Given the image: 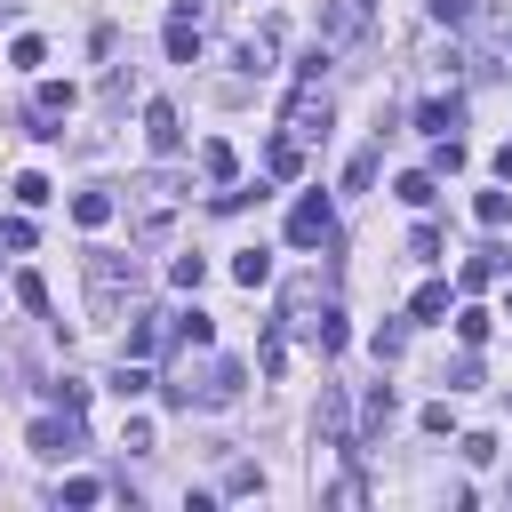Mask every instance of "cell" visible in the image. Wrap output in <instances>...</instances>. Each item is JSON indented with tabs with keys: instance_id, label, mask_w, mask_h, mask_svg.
<instances>
[{
	"instance_id": "cell-31",
	"label": "cell",
	"mask_w": 512,
	"mask_h": 512,
	"mask_svg": "<svg viewBox=\"0 0 512 512\" xmlns=\"http://www.w3.org/2000/svg\"><path fill=\"white\" fill-rule=\"evenodd\" d=\"M48 392H56V408H72V416H80V400H88V384H80V376H64V384H48Z\"/></svg>"
},
{
	"instance_id": "cell-20",
	"label": "cell",
	"mask_w": 512,
	"mask_h": 512,
	"mask_svg": "<svg viewBox=\"0 0 512 512\" xmlns=\"http://www.w3.org/2000/svg\"><path fill=\"white\" fill-rule=\"evenodd\" d=\"M472 216H480V224H488V232H496V224H504V216H512V192H480V200H472Z\"/></svg>"
},
{
	"instance_id": "cell-17",
	"label": "cell",
	"mask_w": 512,
	"mask_h": 512,
	"mask_svg": "<svg viewBox=\"0 0 512 512\" xmlns=\"http://www.w3.org/2000/svg\"><path fill=\"white\" fill-rule=\"evenodd\" d=\"M264 168H272V176H296V168H304V144H296V136H280V144L264 152Z\"/></svg>"
},
{
	"instance_id": "cell-8",
	"label": "cell",
	"mask_w": 512,
	"mask_h": 512,
	"mask_svg": "<svg viewBox=\"0 0 512 512\" xmlns=\"http://www.w3.org/2000/svg\"><path fill=\"white\" fill-rule=\"evenodd\" d=\"M320 432H328V448H352V416H344V392L336 384L320 392Z\"/></svg>"
},
{
	"instance_id": "cell-28",
	"label": "cell",
	"mask_w": 512,
	"mask_h": 512,
	"mask_svg": "<svg viewBox=\"0 0 512 512\" xmlns=\"http://www.w3.org/2000/svg\"><path fill=\"white\" fill-rule=\"evenodd\" d=\"M168 280H176V288H200V280H208V264H200V256H176V264H168Z\"/></svg>"
},
{
	"instance_id": "cell-11",
	"label": "cell",
	"mask_w": 512,
	"mask_h": 512,
	"mask_svg": "<svg viewBox=\"0 0 512 512\" xmlns=\"http://www.w3.org/2000/svg\"><path fill=\"white\" fill-rule=\"evenodd\" d=\"M112 208H120L112 192H80V200H72V224H88V232H104V224H112Z\"/></svg>"
},
{
	"instance_id": "cell-15",
	"label": "cell",
	"mask_w": 512,
	"mask_h": 512,
	"mask_svg": "<svg viewBox=\"0 0 512 512\" xmlns=\"http://www.w3.org/2000/svg\"><path fill=\"white\" fill-rule=\"evenodd\" d=\"M304 336H312L320 352H344V312H320V320H304Z\"/></svg>"
},
{
	"instance_id": "cell-22",
	"label": "cell",
	"mask_w": 512,
	"mask_h": 512,
	"mask_svg": "<svg viewBox=\"0 0 512 512\" xmlns=\"http://www.w3.org/2000/svg\"><path fill=\"white\" fill-rule=\"evenodd\" d=\"M16 304H24V312H48V280H40V272H16Z\"/></svg>"
},
{
	"instance_id": "cell-25",
	"label": "cell",
	"mask_w": 512,
	"mask_h": 512,
	"mask_svg": "<svg viewBox=\"0 0 512 512\" xmlns=\"http://www.w3.org/2000/svg\"><path fill=\"white\" fill-rule=\"evenodd\" d=\"M248 200H264V184H232V192H216V216H240Z\"/></svg>"
},
{
	"instance_id": "cell-36",
	"label": "cell",
	"mask_w": 512,
	"mask_h": 512,
	"mask_svg": "<svg viewBox=\"0 0 512 512\" xmlns=\"http://www.w3.org/2000/svg\"><path fill=\"white\" fill-rule=\"evenodd\" d=\"M0 8H16V0H0Z\"/></svg>"
},
{
	"instance_id": "cell-32",
	"label": "cell",
	"mask_w": 512,
	"mask_h": 512,
	"mask_svg": "<svg viewBox=\"0 0 512 512\" xmlns=\"http://www.w3.org/2000/svg\"><path fill=\"white\" fill-rule=\"evenodd\" d=\"M224 488H232V496H256V488H264V472H256V464H232V480H224Z\"/></svg>"
},
{
	"instance_id": "cell-6",
	"label": "cell",
	"mask_w": 512,
	"mask_h": 512,
	"mask_svg": "<svg viewBox=\"0 0 512 512\" xmlns=\"http://www.w3.org/2000/svg\"><path fill=\"white\" fill-rule=\"evenodd\" d=\"M448 312H456V288H448V280H424V288L408 296V320H448Z\"/></svg>"
},
{
	"instance_id": "cell-7",
	"label": "cell",
	"mask_w": 512,
	"mask_h": 512,
	"mask_svg": "<svg viewBox=\"0 0 512 512\" xmlns=\"http://www.w3.org/2000/svg\"><path fill=\"white\" fill-rule=\"evenodd\" d=\"M160 336H168V320H160V312H136V320H128V360H152Z\"/></svg>"
},
{
	"instance_id": "cell-2",
	"label": "cell",
	"mask_w": 512,
	"mask_h": 512,
	"mask_svg": "<svg viewBox=\"0 0 512 512\" xmlns=\"http://www.w3.org/2000/svg\"><path fill=\"white\" fill-rule=\"evenodd\" d=\"M72 104H80L72 80H40V88H32V136H64V128H48V120H64Z\"/></svg>"
},
{
	"instance_id": "cell-1",
	"label": "cell",
	"mask_w": 512,
	"mask_h": 512,
	"mask_svg": "<svg viewBox=\"0 0 512 512\" xmlns=\"http://www.w3.org/2000/svg\"><path fill=\"white\" fill-rule=\"evenodd\" d=\"M328 232H336V208H328V192H304V200L288 208V240H296V248H320Z\"/></svg>"
},
{
	"instance_id": "cell-35",
	"label": "cell",
	"mask_w": 512,
	"mask_h": 512,
	"mask_svg": "<svg viewBox=\"0 0 512 512\" xmlns=\"http://www.w3.org/2000/svg\"><path fill=\"white\" fill-rule=\"evenodd\" d=\"M504 320H512V304H504Z\"/></svg>"
},
{
	"instance_id": "cell-24",
	"label": "cell",
	"mask_w": 512,
	"mask_h": 512,
	"mask_svg": "<svg viewBox=\"0 0 512 512\" xmlns=\"http://www.w3.org/2000/svg\"><path fill=\"white\" fill-rule=\"evenodd\" d=\"M48 192H56V184H48V176H40V168H24V176H16V200H24V208H40V200H48Z\"/></svg>"
},
{
	"instance_id": "cell-26",
	"label": "cell",
	"mask_w": 512,
	"mask_h": 512,
	"mask_svg": "<svg viewBox=\"0 0 512 512\" xmlns=\"http://www.w3.org/2000/svg\"><path fill=\"white\" fill-rule=\"evenodd\" d=\"M176 336H184V344H216V320H208V312H184Z\"/></svg>"
},
{
	"instance_id": "cell-9",
	"label": "cell",
	"mask_w": 512,
	"mask_h": 512,
	"mask_svg": "<svg viewBox=\"0 0 512 512\" xmlns=\"http://www.w3.org/2000/svg\"><path fill=\"white\" fill-rule=\"evenodd\" d=\"M456 120H464V104H456V96H432V104L416 112V128H424V136H448Z\"/></svg>"
},
{
	"instance_id": "cell-30",
	"label": "cell",
	"mask_w": 512,
	"mask_h": 512,
	"mask_svg": "<svg viewBox=\"0 0 512 512\" xmlns=\"http://www.w3.org/2000/svg\"><path fill=\"white\" fill-rule=\"evenodd\" d=\"M432 168H440V176H456V168H464V144H456V136H440V152H432Z\"/></svg>"
},
{
	"instance_id": "cell-29",
	"label": "cell",
	"mask_w": 512,
	"mask_h": 512,
	"mask_svg": "<svg viewBox=\"0 0 512 512\" xmlns=\"http://www.w3.org/2000/svg\"><path fill=\"white\" fill-rule=\"evenodd\" d=\"M456 448H464V464H488V456H496V432H464Z\"/></svg>"
},
{
	"instance_id": "cell-27",
	"label": "cell",
	"mask_w": 512,
	"mask_h": 512,
	"mask_svg": "<svg viewBox=\"0 0 512 512\" xmlns=\"http://www.w3.org/2000/svg\"><path fill=\"white\" fill-rule=\"evenodd\" d=\"M368 344H376V360H392V352H400V344H408V320H384V328H376V336H368Z\"/></svg>"
},
{
	"instance_id": "cell-16",
	"label": "cell",
	"mask_w": 512,
	"mask_h": 512,
	"mask_svg": "<svg viewBox=\"0 0 512 512\" xmlns=\"http://www.w3.org/2000/svg\"><path fill=\"white\" fill-rule=\"evenodd\" d=\"M112 392H120V400H144V392H152V368H144V360H120Z\"/></svg>"
},
{
	"instance_id": "cell-18",
	"label": "cell",
	"mask_w": 512,
	"mask_h": 512,
	"mask_svg": "<svg viewBox=\"0 0 512 512\" xmlns=\"http://www.w3.org/2000/svg\"><path fill=\"white\" fill-rule=\"evenodd\" d=\"M488 328H496V312H480V304L456 312V336H464V344H488Z\"/></svg>"
},
{
	"instance_id": "cell-34",
	"label": "cell",
	"mask_w": 512,
	"mask_h": 512,
	"mask_svg": "<svg viewBox=\"0 0 512 512\" xmlns=\"http://www.w3.org/2000/svg\"><path fill=\"white\" fill-rule=\"evenodd\" d=\"M496 176H504V184H512V144H504V152H496Z\"/></svg>"
},
{
	"instance_id": "cell-10",
	"label": "cell",
	"mask_w": 512,
	"mask_h": 512,
	"mask_svg": "<svg viewBox=\"0 0 512 512\" xmlns=\"http://www.w3.org/2000/svg\"><path fill=\"white\" fill-rule=\"evenodd\" d=\"M200 168H208L216 184H232V176H240V152H232L224 136H208V144H200Z\"/></svg>"
},
{
	"instance_id": "cell-4",
	"label": "cell",
	"mask_w": 512,
	"mask_h": 512,
	"mask_svg": "<svg viewBox=\"0 0 512 512\" xmlns=\"http://www.w3.org/2000/svg\"><path fill=\"white\" fill-rule=\"evenodd\" d=\"M32 456H48V464H56V456H72V408L32 424Z\"/></svg>"
},
{
	"instance_id": "cell-5",
	"label": "cell",
	"mask_w": 512,
	"mask_h": 512,
	"mask_svg": "<svg viewBox=\"0 0 512 512\" xmlns=\"http://www.w3.org/2000/svg\"><path fill=\"white\" fill-rule=\"evenodd\" d=\"M192 56H200V16L176 8V16H168V64H192Z\"/></svg>"
},
{
	"instance_id": "cell-21",
	"label": "cell",
	"mask_w": 512,
	"mask_h": 512,
	"mask_svg": "<svg viewBox=\"0 0 512 512\" xmlns=\"http://www.w3.org/2000/svg\"><path fill=\"white\" fill-rule=\"evenodd\" d=\"M408 256H416V264H440V224H416V232H408Z\"/></svg>"
},
{
	"instance_id": "cell-23",
	"label": "cell",
	"mask_w": 512,
	"mask_h": 512,
	"mask_svg": "<svg viewBox=\"0 0 512 512\" xmlns=\"http://www.w3.org/2000/svg\"><path fill=\"white\" fill-rule=\"evenodd\" d=\"M400 200H408V208H432V168H416V176H400Z\"/></svg>"
},
{
	"instance_id": "cell-14",
	"label": "cell",
	"mask_w": 512,
	"mask_h": 512,
	"mask_svg": "<svg viewBox=\"0 0 512 512\" xmlns=\"http://www.w3.org/2000/svg\"><path fill=\"white\" fill-rule=\"evenodd\" d=\"M232 280H240V288H264V280H272V256H264V248H240V256H232Z\"/></svg>"
},
{
	"instance_id": "cell-33",
	"label": "cell",
	"mask_w": 512,
	"mask_h": 512,
	"mask_svg": "<svg viewBox=\"0 0 512 512\" xmlns=\"http://www.w3.org/2000/svg\"><path fill=\"white\" fill-rule=\"evenodd\" d=\"M424 8H432L440 24H464V16H472V0H424Z\"/></svg>"
},
{
	"instance_id": "cell-13",
	"label": "cell",
	"mask_w": 512,
	"mask_h": 512,
	"mask_svg": "<svg viewBox=\"0 0 512 512\" xmlns=\"http://www.w3.org/2000/svg\"><path fill=\"white\" fill-rule=\"evenodd\" d=\"M376 160H384V144H360L352 168H344V192H368V184H376Z\"/></svg>"
},
{
	"instance_id": "cell-12",
	"label": "cell",
	"mask_w": 512,
	"mask_h": 512,
	"mask_svg": "<svg viewBox=\"0 0 512 512\" xmlns=\"http://www.w3.org/2000/svg\"><path fill=\"white\" fill-rule=\"evenodd\" d=\"M504 272H512V256H504V248H480V256L464 264V288H488V280H504Z\"/></svg>"
},
{
	"instance_id": "cell-3",
	"label": "cell",
	"mask_w": 512,
	"mask_h": 512,
	"mask_svg": "<svg viewBox=\"0 0 512 512\" xmlns=\"http://www.w3.org/2000/svg\"><path fill=\"white\" fill-rule=\"evenodd\" d=\"M144 144H152L160 160H168V152H184V120H176V104H160V96L144 104Z\"/></svg>"
},
{
	"instance_id": "cell-19",
	"label": "cell",
	"mask_w": 512,
	"mask_h": 512,
	"mask_svg": "<svg viewBox=\"0 0 512 512\" xmlns=\"http://www.w3.org/2000/svg\"><path fill=\"white\" fill-rule=\"evenodd\" d=\"M240 384H248V368H240V360H224V368H216V384H208V400L224 408V400H240Z\"/></svg>"
}]
</instances>
